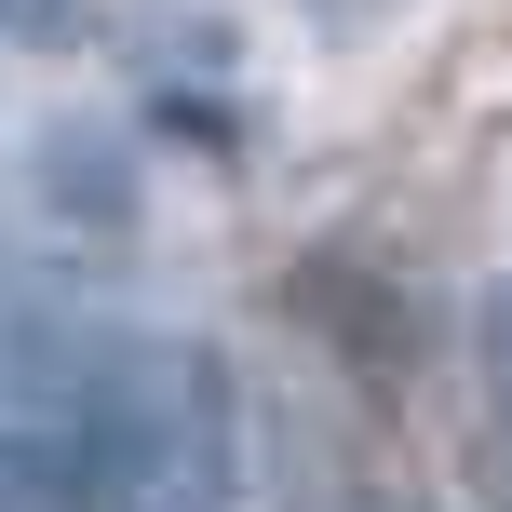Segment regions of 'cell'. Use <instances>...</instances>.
Here are the masks:
<instances>
[{
	"label": "cell",
	"mask_w": 512,
	"mask_h": 512,
	"mask_svg": "<svg viewBox=\"0 0 512 512\" xmlns=\"http://www.w3.org/2000/svg\"><path fill=\"white\" fill-rule=\"evenodd\" d=\"M297 14H310V27H337V41H364V27H378L391 0H297Z\"/></svg>",
	"instance_id": "obj_1"
},
{
	"label": "cell",
	"mask_w": 512,
	"mask_h": 512,
	"mask_svg": "<svg viewBox=\"0 0 512 512\" xmlns=\"http://www.w3.org/2000/svg\"><path fill=\"white\" fill-rule=\"evenodd\" d=\"M0 27H41L54 41V27H81V0H0Z\"/></svg>",
	"instance_id": "obj_2"
},
{
	"label": "cell",
	"mask_w": 512,
	"mask_h": 512,
	"mask_svg": "<svg viewBox=\"0 0 512 512\" xmlns=\"http://www.w3.org/2000/svg\"><path fill=\"white\" fill-rule=\"evenodd\" d=\"M499 391H512V337H499Z\"/></svg>",
	"instance_id": "obj_3"
}]
</instances>
